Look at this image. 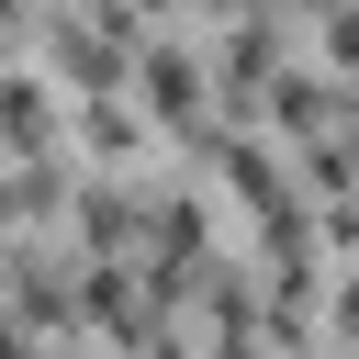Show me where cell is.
<instances>
[{"mask_svg": "<svg viewBox=\"0 0 359 359\" xmlns=\"http://www.w3.org/2000/svg\"><path fill=\"white\" fill-rule=\"evenodd\" d=\"M146 112H157V123H191V112H202V67L157 45V56H146Z\"/></svg>", "mask_w": 359, "mask_h": 359, "instance_id": "6da1fadb", "label": "cell"}, {"mask_svg": "<svg viewBox=\"0 0 359 359\" xmlns=\"http://www.w3.org/2000/svg\"><path fill=\"white\" fill-rule=\"evenodd\" d=\"M325 45H337V56L359 67V11H337V22H325Z\"/></svg>", "mask_w": 359, "mask_h": 359, "instance_id": "7a4b0ae2", "label": "cell"}]
</instances>
